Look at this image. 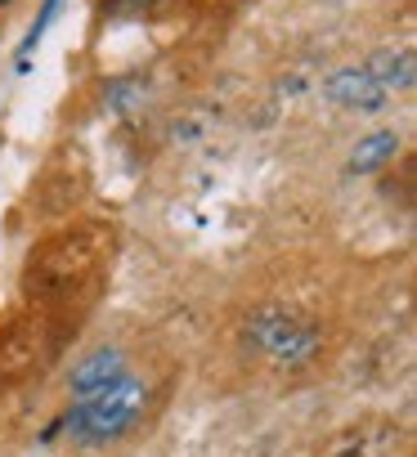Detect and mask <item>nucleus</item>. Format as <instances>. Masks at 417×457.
Listing matches in <instances>:
<instances>
[{"instance_id": "nucleus-7", "label": "nucleus", "mask_w": 417, "mask_h": 457, "mask_svg": "<svg viewBox=\"0 0 417 457\" xmlns=\"http://www.w3.org/2000/svg\"><path fill=\"white\" fill-rule=\"evenodd\" d=\"M121 10H139V5H153V0H117Z\"/></svg>"}, {"instance_id": "nucleus-1", "label": "nucleus", "mask_w": 417, "mask_h": 457, "mask_svg": "<svg viewBox=\"0 0 417 457\" xmlns=\"http://www.w3.org/2000/svg\"><path fill=\"white\" fill-rule=\"evenodd\" d=\"M144 408H148V386L135 377H121L95 395H81L68 408L63 426H68V439H77L86 448H104V444H117L121 435H130L139 426Z\"/></svg>"}, {"instance_id": "nucleus-2", "label": "nucleus", "mask_w": 417, "mask_h": 457, "mask_svg": "<svg viewBox=\"0 0 417 457\" xmlns=\"http://www.w3.org/2000/svg\"><path fill=\"white\" fill-rule=\"evenodd\" d=\"M247 337L256 341V350H261L265 359H274V363H283V368H301V363H310V359L319 354V332H314L310 323L283 314V310L256 314V319L247 323Z\"/></svg>"}, {"instance_id": "nucleus-6", "label": "nucleus", "mask_w": 417, "mask_h": 457, "mask_svg": "<svg viewBox=\"0 0 417 457\" xmlns=\"http://www.w3.org/2000/svg\"><path fill=\"white\" fill-rule=\"evenodd\" d=\"M395 153H399V135H395V130H372V135H363V139L354 144L346 170H350V175H372V170H381L386 162H395Z\"/></svg>"}, {"instance_id": "nucleus-5", "label": "nucleus", "mask_w": 417, "mask_h": 457, "mask_svg": "<svg viewBox=\"0 0 417 457\" xmlns=\"http://www.w3.org/2000/svg\"><path fill=\"white\" fill-rule=\"evenodd\" d=\"M363 72L390 95V90H413V77H417V63H413V50L408 46H390V50H377L368 63H363Z\"/></svg>"}, {"instance_id": "nucleus-8", "label": "nucleus", "mask_w": 417, "mask_h": 457, "mask_svg": "<svg viewBox=\"0 0 417 457\" xmlns=\"http://www.w3.org/2000/svg\"><path fill=\"white\" fill-rule=\"evenodd\" d=\"M0 5H10V0H0Z\"/></svg>"}, {"instance_id": "nucleus-4", "label": "nucleus", "mask_w": 417, "mask_h": 457, "mask_svg": "<svg viewBox=\"0 0 417 457\" xmlns=\"http://www.w3.org/2000/svg\"><path fill=\"white\" fill-rule=\"evenodd\" d=\"M121 377H130V372H126V354H121L117 345H99V350H90V354L72 368L68 381H72L77 395H95V390L121 381Z\"/></svg>"}, {"instance_id": "nucleus-3", "label": "nucleus", "mask_w": 417, "mask_h": 457, "mask_svg": "<svg viewBox=\"0 0 417 457\" xmlns=\"http://www.w3.org/2000/svg\"><path fill=\"white\" fill-rule=\"evenodd\" d=\"M323 99L337 104V108H350V112H377L386 104V90L363 68H337L323 81Z\"/></svg>"}]
</instances>
